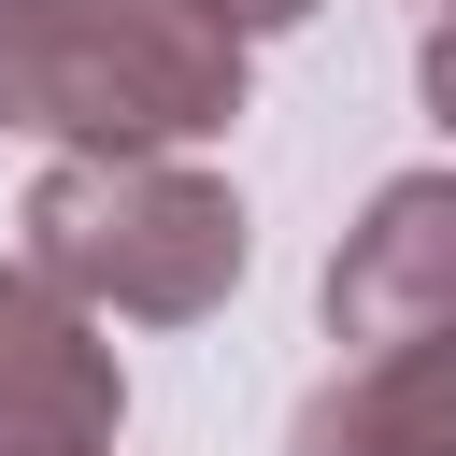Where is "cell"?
<instances>
[{"label": "cell", "instance_id": "6da1fadb", "mask_svg": "<svg viewBox=\"0 0 456 456\" xmlns=\"http://www.w3.org/2000/svg\"><path fill=\"white\" fill-rule=\"evenodd\" d=\"M242 114V28L214 0H0V128L157 157Z\"/></svg>", "mask_w": 456, "mask_h": 456}, {"label": "cell", "instance_id": "8992f818", "mask_svg": "<svg viewBox=\"0 0 456 456\" xmlns=\"http://www.w3.org/2000/svg\"><path fill=\"white\" fill-rule=\"evenodd\" d=\"M428 114H442V128H456V14H442V28H428Z\"/></svg>", "mask_w": 456, "mask_h": 456}, {"label": "cell", "instance_id": "277c9868", "mask_svg": "<svg viewBox=\"0 0 456 456\" xmlns=\"http://www.w3.org/2000/svg\"><path fill=\"white\" fill-rule=\"evenodd\" d=\"M128 370L43 271H0V456H114Z\"/></svg>", "mask_w": 456, "mask_h": 456}, {"label": "cell", "instance_id": "7a4b0ae2", "mask_svg": "<svg viewBox=\"0 0 456 456\" xmlns=\"http://www.w3.org/2000/svg\"><path fill=\"white\" fill-rule=\"evenodd\" d=\"M28 271L86 314L185 328L242 285V200L185 157H57L28 185Z\"/></svg>", "mask_w": 456, "mask_h": 456}, {"label": "cell", "instance_id": "5b68a950", "mask_svg": "<svg viewBox=\"0 0 456 456\" xmlns=\"http://www.w3.org/2000/svg\"><path fill=\"white\" fill-rule=\"evenodd\" d=\"M299 456H456V328L342 356V385L299 399Z\"/></svg>", "mask_w": 456, "mask_h": 456}, {"label": "cell", "instance_id": "52a82bcc", "mask_svg": "<svg viewBox=\"0 0 456 456\" xmlns=\"http://www.w3.org/2000/svg\"><path fill=\"white\" fill-rule=\"evenodd\" d=\"M228 28H285V14H314V0H214Z\"/></svg>", "mask_w": 456, "mask_h": 456}, {"label": "cell", "instance_id": "3957f363", "mask_svg": "<svg viewBox=\"0 0 456 456\" xmlns=\"http://www.w3.org/2000/svg\"><path fill=\"white\" fill-rule=\"evenodd\" d=\"M428 328H456V171H399L328 256V342L342 356H399Z\"/></svg>", "mask_w": 456, "mask_h": 456}]
</instances>
